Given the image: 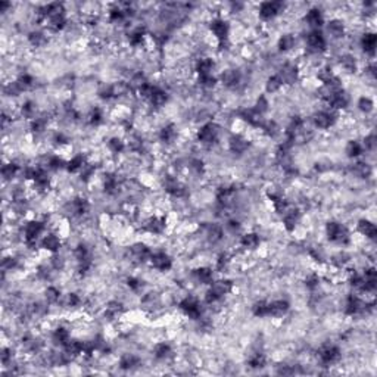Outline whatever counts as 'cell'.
<instances>
[{
    "instance_id": "7402d4cb",
    "label": "cell",
    "mask_w": 377,
    "mask_h": 377,
    "mask_svg": "<svg viewBox=\"0 0 377 377\" xmlns=\"http://www.w3.org/2000/svg\"><path fill=\"white\" fill-rule=\"evenodd\" d=\"M202 230H203V234H205L206 240L211 242V243H218V242H221L223 237H224L223 227L218 226V224H214V223H212V224H205V226L202 227Z\"/></svg>"
},
{
    "instance_id": "7bdbcfd3",
    "label": "cell",
    "mask_w": 377,
    "mask_h": 377,
    "mask_svg": "<svg viewBox=\"0 0 377 377\" xmlns=\"http://www.w3.org/2000/svg\"><path fill=\"white\" fill-rule=\"evenodd\" d=\"M19 171H21V167L15 161H10L1 167V177H3V180L7 181V180H12L13 177H16Z\"/></svg>"
},
{
    "instance_id": "680465c9",
    "label": "cell",
    "mask_w": 377,
    "mask_h": 377,
    "mask_svg": "<svg viewBox=\"0 0 377 377\" xmlns=\"http://www.w3.org/2000/svg\"><path fill=\"white\" fill-rule=\"evenodd\" d=\"M376 134L375 133H370L369 136L364 137V142H363V147L364 150H375L376 149Z\"/></svg>"
},
{
    "instance_id": "f1b7e54d",
    "label": "cell",
    "mask_w": 377,
    "mask_h": 377,
    "mask_svg": "<svg viewBox=\"0 0 377 377\" xmlns=\"http://www.w3.org/2000/svg\"><path fill=\"white\" fill-rule=\"evenodd\" d=\"M86 162H87L86 156H84L83 153H77V155H74L71 159L66 161V171H68L69 174H78V173L83 170V167H84Z\"/></svg>"
},
{
    "instance_id": "30bf717a",
    "label": "cell",
    "mask_w": 377,
    "mask_h": 377,
    "mask_svg": "<svg viewBox=\"0 0 377 377\" xmlns=\"http://www.w3.org/2000/svg\"><path fill=\"white\" fill-rule=\"evenodd\" d=\"M304 22L310 27V29H323L326 19L324 13L320 7H311L304 15Z\"/></svg>"
},
{
    "instance_id": "484cf974",
    "label": "cell",
    "mask_w": 377,
    "mask_h": 377,
    "mask_svg": "<svg viewBox=\"0 0 377 377\" xmlns=\"http://www.w3.org/2000/svg\"><path fill=\"white\" fill-rule=\"evenodd\" d=\"M261 245V237L258 233L255 232H249V233H245L242 237H240V246L248 249V251H255L258 249Z\"/></svg>"
},
{
    "instance_id": "83f0119b",
    "label": "cell",
    "mask_w": 377,
    "mask_h": 377,
    "mask_svg": "<svg viewBox=\"0 0 377 377\" xmlns=\"http://www.w3.org/2000/svg\"><path fill=\"white\" fill-rule=\"evenodd\" d=\"M62 349L65 351L66 355H69L72 360H75L77 357L83 355V341H78V339H69L63 347Z\"/></svg>"
},
{
    "instance_id": "ffe728a7",
    "label": "cell",
    "mask_w": 377,
    "mask_h": 377,
    "mask_svg": "<svg viewBox=\"0 0 377 377\" xmlns=\"http://www.w3.org/2000/svg\"><path fill=\"white\" fill-rule=\"evenodd\" d=\"M248 147H249V140L243 137L242 134H233L229 140V149L232 153L242 155L248 150Z\"/></svg>"
},
{
    "instance_id": "db71d44e",
    "label": "cell",
    "mask_w": 377,
    "mask_h": 377,
    "mask_svg": "<svg viewBox=\"0 0 377 377\" xmlns=\"http://www.w3.org/2000/svg\"><path fill=\"white\" fill-rule=\"evenodd\" d=\"M358 109L364 114H370L375 109V102L369 96H363L358 100Z\"/></svg>"
},
{
    "instance_id": "681fc988",
    "label": "cell",
    "mask_w": 377,
    "mask_h": 377,
    "mask_svg": "<svg viewBox=\"0 0 377 377\" xmlns=\"http://www.w3.org/2000/svg\"><path fill=\"white\" fill-rule=\"evenodd\" d=\"M218 83V77L215 75H199L198 77V84L205 88V90H209V88H214Z\"/></svg>"
},
{
    "instance_id": "b9f144b4",
    "label": "cell",
    "mask_w": 377,
    "mask_h": 377,
    "mask_svg": "<svg viewBox=\"0 0 377 377\" xmlns=\"http://www.w3.org/2000/svg\"><path fill=\"white\" fill-rule=\"evenodd\" d=\"M277 46L282 52H290L296 46V37L293 34H283L280 35Z\"/></svg>"
},
{
    "instance_id": "836d02e7",
    "label": "cell",
    "mask_w": 377,
    "mask_h": 377,
    "mask_svg": "<svg viewBox=\"0 0 377 377\" xmlns=\"http://www.w3.org/2000/svg\"><path fill=\"white\" fill-rule=\"evenodd\" d=\"M19 114H21V116H22L24 119L31 121V119H34V118L38 116V114H37V105H35L32 100H25V102L19 106Z\"/></svg>"
},
{
    "instance_id": "bcb514c9",
    "label": "cell",
    "mask_w": 377,
    "mask_h": 377,
    "mask_svg": "<svg viewBox=\"0 0 377 377\" xmlns=\"http://www.w3.org/2000/svg\"><path fill=\"white\" fill-rule=\"evenodd\" d=\"M283 86H285V84H283L282 78L279 77V74H273V75L268 77L267 81H265V91H267V93H277Z\"/></svg>"
},
{
    "instance_id": "4dcf8cb0",
    "label": "cell",
    "mask_w": 377,
    "mask_h": 377,
    "mask_svg": "<svg viewBox=\"0 0 377 377\" xmlns=\"http://www.w3.org/2000/svg\"><path fill=\"white\" fill-rule=\"evenodd\" d=\"M28 43L32 46V47H43L47 44L49 38H47V34L43 31V29H32L28 37H27Z\"/></svg>"
},
{
    "instance_id": "c3c4849f",
    "label": "cell",
    "mask_w": 377,
    "mask_h": 377,
    "mask_svg": "<svg viewBox=\"0 0 377 377\" xmlns=\"http://www.w3.org/2000/svg\"><path fill=\"white\" fill-rule=\"evenodd\" d=\"M252 314L257 319H265L268 317V301H258L255 302V305L252 307Z\"/></svg>"
},
{
    "instance_id": "44dd1931",
    "label": "cell",
    "mask_w": 377,
    "mask_h": 377,
    "mask_svg": "<svg viewBox=\"0 0 377 377\" xmlns=\"http://www.w3.org/2000/svg\"><path fill=\"white\" fill-rule=\"evenodd\" d=\"M192 277L196 280V283L202 285V286H209L215 279H214V271L209 267H198L196 270H193Z\"/></svg>"
},
{
    "instance_id": "74e56055",
    "label": "cell",
    "mask_w": 377,
    "mask_h": 377,
    "mask_svg": "<svg viewBox=\"0 0 377 377\" xmlns=\"http://www.w3.org/2000/svg\"><path fill=\"white\" fill-rule=\"evenodd\" d=\"M105 121V115H103V109L99 108V106H94L90 109V112L87 114V122L91 125V127H99L102 125Z\"/></svg>"
},
{
    "instance_id": "f907efd6",
    "label": "cell",
    "mask_w": 377,
    "mask_h": 377,
    "mask_svg": "<svg viewBox=\"0 0 377 377\" xmlns=\"http://www.w3.org/2000/svg\"><path fill=\"white\" fill-rule=\"evenodd\" d=\"M97 96L102 99V100H111V99H115L114 97V86L112 84H100L99 88H97Z\"/></svg>"
},
{
    "instance_id": "7dc6e473",
    "label": "cell",
    "mask_w": 377,
    "mask_h": 377,
    "mask_svg": "<svg viewBox=\"0 0 377 377\" xmlns=\"http://www.w3.org/2000/svg\"><path fill=\"white\" fill-rule=\"evenodd\" d=\"M44 298L47 304H58L62 299V292L59 290V288L56 286H47V289L44 290Z\"/></svg>"
},
{
    "instance_id": "4316f807",
    "label": "cell",
    "mask_w": 377,
    "mask_h": 377,
    "mask_svg": "<svg viewBox=\"0 0 377 377\" xmlns=\"http://www.w3.org/2000/svg\"><path fill=\"white\" fill-rule=\"evenodd\" d=\"M357 232L367 237V239H372L375 240L377 236V227L376 224L373 221H369V220H360L358 224H357Z\"/></svg>"
},
{
    "instance_id": "f5cc1de1",
    "label": "cell",
    "mask_w": 377,
    "mask_h": 377,
    "mask_svg": "<svg viewBox=\"0 0 377 377\" xmlns=\"http://www.w3.org/2000/svg\"><path fill=\"white\" fill-rule=\"evenodd\" d=\"M257 112H260L261 115H264L268 109H270V102H268V99L264 96V94H261L258 99H257V102H255V105L252 106Z\"/></svg>"
},
{
    "instance_id": "11a10c76",
    "label": "cell",
    "mask_w": 377,
    "mask_h": 377,
    "mask_svg": "<svg viewBox=\"0 0 377 377\" xmlns=\"http://www.w3.org/2000/svg\"><path fill=\"white\" fill-rule=\"evenodd\" d=\"M81 302H83L81 298H80L77 293H74V292L65 295V299H63V304H65V307H68V308H77V307L81 305Z\"/></svg>"
},
{
    "instance_id": "d4e9b609",
    "label": "cell",
    "mask_w": 377,
    "mask_h": 377,
    "mask_svg": "<svg viewBox=\"0 0 377 377\" xmlns=\"http://www.w3.org/2000/svg\"><path fill=\"white\" fill-rule=\"evenodd\" d=\"M360 44H361V49L367 53V55H375L376 52V46H377V37L376 34L373 31H366L363 35H361V40H360Z\"/></svg>"
},
{
    "instance_id": "e0dca14e",
    "label": "cell",
    "mask_w": 377,
    "mask_h": 377,
    "mask_svg": "<svg viewBox=\"0 0 377 377\" xmlns=\"http://www.w3.org/2000/svg\"><path fill=\"white\" fill-rule=\"evenodd\" d=\"M40 248L47 251L49 254H58L62 248V240L55 233H47L40 239Z\"/></svg>"
},
{
    "instance_id": "52a82bcc",
    "label": "cell",
    "mask_w": 377,
    "mask_h": 377,
    "mask_svg": "<svg viewBox=\"0 0 377 377\" xmlns=\"http://www.w3.org/2000/svg\"><path fill=\"white\" fill-rule=\"evenodd\" d=\"M338 121V116H336V112L332 111V109H321L319 112L314 114L313 116V124L316 128H320V130H329L332 128Z\"/></svg>"
},
{
    "instance_id": "1f68e13d",
    "label": "cell",
    "mask_w": 377,
    "mask_h": 377,
    "mask_svg": "<svg viewBox=\"0 0 377 377\" xmlns=\"http://www.w3.org/2000/svg\"><path fill=\"white\" fill-rule=\"evenodd\" d=\"M69 339H71V332L63 326H59L52 332V342L58 347H63Z\"/></svg>"
},
{
    "instance_id": "603a6c76",
    "label": "cell",
    "mask_w": 377,
    "mask_h": 377,
    "mask_svg": "<svg viewBox=\"0 0 377 377\" xmlns=\"http://www.w3.org/2000/svg\"><path fill=\"white\" fill-rule=\"evenodd\" d=\"M324 28L332 38H342L345 35V24L341 19H330L324 24Z\"/></svg>"
},
{
    "instance_id": "ac0fdd59",
    "label": "cell",
    "mask_w": 377,
    "mask_h": 377,
    "mask_svg": "<svg viewBox=\"0 0 377 377\" xmlns=\"http://www.w3.org/2000/svg\"><path fill=\"white\" fill-rule=\"evenodd\" d=\"M290 310V304L286 299H276V301H268V317L273 319H280L286 316Z\"/></svg>"
},
{
    "instance_id": "f546056e",
    "label": "cell",
    "mask_w": 377,
    "mask_h": 377,
    "mask_svg": "<svg viewBox=\"0 0 377 377\" xmlns=\"http://www.w3.org/2000/svg\"><path fill=\"white\" fill-rule=\"evenodd\" d=\"M351 173L355 175V177H360V178H367L372 175L373 170H372V165L367 164L366 161H357L351 165Z\"/></svg>"
},
{
    "instance_id": "d6986e66",
    "label": "cell",
    "mask_w": 377,
    "mask_h": 377,
    "mask_svg": "<svg viewBox=\"0 0 377 377\" xmlns=\"http://www.w3.org/2000/svg\"><path fill=\"white\" fill-rule=\"evenodd\" d=\"M215 69V60L209 56H201L195 63V72L196 75H214Z\"/></svg>"
},
{
    "instance_id": "6da1fadb",
    "label": "cell",
    "mask_w": 377,
    "mask_h": 377,
    "mask_svg": "<svg viewBox=\"0 0 377 377\" xmlns=\"http://www.w3.org/2000/svg\"><path fill=\"white\" fill-rule=\"evenodd\" d=\"M326 236L332 243L336 245H348L351 242V234L348 232V229L338 221H329L324 227Z\"/></svg>"
},
{
    "instance_id": "ee69618b",
    "label": "cell",
    "mask_w": 377,
    "mask_h": 377,
    "mask_svg": "<svg viewBox=\"0 0 377 377\" xmlns=\"http://www.w3.org/2000/svg\"><path fill=\"white\" fill-rule=\"evenodd\" d=\"M265 364H267V357H265V354H262L260 351L251 354L248 358V366L251 369H262V367H265Z\"/></svg>"
},
{
    "instance_id": "277c9868",
    "label": "cell",
    "mask_w": 377,
    "mask_h": 377,
    "mask_svg": "<svg viewBox=\"0 0 377 377\" xmlns=\"http://www.w3.org/2000/svg\"><path fill=\"white\" fill-rule=\"evenodd\" d=\"M218 136H220V127H218V124H215L212 121L203 122L196 133L198 142L203 146H212L214 143H217Z\"/></svg>"
},
{
    "instance_id": "7a4b0ae2",
    "label": "cell",
    "mask_w": 377,
    "mask_h": 377,
    "mask_svg": "<svg viewBox=\"0 0 377 377\" xmlns=\"http://www.w3.org/2000/svg\"><path fill=\"white\" fill-rule=\"evenodd\" d=\"M180 311L190 320H201L203 317V308L198 298L195 296H186L178 302Z\"/></svg>"
},
{
    "instance_id": "d590c367",
    "label": "cell",
    "mask_w": 377,
    "mask_h": 377,
    "mask_svg": "<svg viewBox=\"0 0 377 377\" xmlns=\"http://www.w3.org/2000/svg\"><path fill=\"white\" fill-rule=\"evenodd\" d=\"M345 153L349 159H358L364 153L363 143H360L358 140H349L345 147Z\"/></svg>"
},
{
    "instance_id": "5b68a950",
    "label": "cell",
    "mask_w": 377,
    "mask_h": 377,
    "mask_svg": "<svg viewBox=\"0 0 377 377\" xmlns=\"http://www.w3.org/2000/svg\"><path fill=\"white\" fill-rule=\"evenodd\" d=\"M209 32L214 35V38L218 41V43H226L229 41V37H230V24L223 18V16H214L211 21H209Z\"/></svg>"
},
{
    "instance_id": "d6a6232c",
    "label": "cell",
    "mask_w": 377,
    "mask_h": 377,
    "mask_svg": "<svg viewBox=\"0 0 377 377\" xmlns=\"http://www.w3.org/2000/svg\"><path fill=\"white\" fill-rule=\"evenodd\" d=\"M147 102H149V105L153 106V108H162V106H165V103L168 102V93H167L164 88H161V87L156 86L153 94L150 96V99H149Z\"/></svg>"
},
{
    "instance_id": "4fadbf2b",
    "label": "cell",
    "mask_w": 377,
    "mask_h": 377,
    "mask_svg": "<svg viewBox=\"0 0 377 377\" xmlns=\"http://www.w3.org/2000/svg\"><path fill=\"white\" fill-rule=\"evenodd\" d=\"M324 102L327 103V106L332 111H341V109H345L349 105L351 99H349V94L345 90H339V91H335V93L329 94Z\"/></svg>"
},
{
    "instance_id": "7c38bea8",
    "label": "cell",
    "mask_w": 377,
    "mask_h": 377,
    "mask_svg": "<svg viewBox=\"0 0 377 377\" xmlns=\"http://www.w3.org/2000/svg\"><path fill=\"white\" fill-rule=\"evenodd\" d=\"M149 264L152 268L158 270V271H170L173 268V260L171 257L164 252V251H159V252H152L150 255V260H149Z\"/></svg>"
},
{
    "instance_id": "cb8c5ba5",
    "label": "cell",
    "mask_w": 377,
    "mask_h": 377,
    "mask_svg": "<svg viewBox=\"0 0 377 377\" xmlns=\"http://www.w3.org/2000/svg\"><path fill=\"white\" fill-rule=\"evenodd\" d=\"M158 137H159V140H161L162 143L171 145L173 142L177 140V137H178V130H177V127H175L174 124H167V125H164V127L159 130Z\"/></svg>"
},
{
    "instance_id": "3957f363",
    "label": "cell",
    "mask_w": 377,
    "mask_h": 377,
    "mask_svg": "<svg viewBox=\"0 0 377 377\" xmlns=\"http://www.w3.org/2000/svg\"><path fill=\"white\" fill-rule=\"evenodd\" d=\"M308 53H324L327 49V38L323 29H310L305 35Z\"/></svg>"
},
{
    "instance_id": "ab89813d",
    "label": "cell",
    "mask_w": 377,
    "mask_h": 377,
    "mask_svg": "<svg viewBox=\"0 0 377 377\" xmlns=\"http://www.w3.org/2000/svg\"><path fill=\"white\" fill-rule=\"evenodd\" d=\"M153 355L158 360H168L173 355V348L167 342H158L153 347Z\"/></svg>"
},
{
    "instance_id": "5bb4252c",
    "label": "cell",
    "mask_w": 377,
    "mask_h": 377,
    "mask_svg": "<svg viewBox=\"0 0 377 377\" xmlns=\"http://www.w3.org/2000/svg\"><path fill=\"white\" fill-rule=\"evenodd\" d=\"M167 229V220L165 217H159V215H153V217H149L145 224H143V230L149 234H155V236H159L165 232Z\"/></svg>"
},
{
    "instance_id": "6f0895ef",
    "label": "cell",
    "mask_w": 377,
    "mask_h": 377,
    "mask_svg": "<svg viewBox=\"0 0 377 377\" xmlns=\"http://www.w3.org/2000/svg\"><path fill=\"white\" fill-rule=\"evenodd\" d=\"M12 358H13V352H12V348H7L4 347L1 349V354H0V360H1V366L3 367H9L12 364Z\"/></svg>"
},
{
    "instance_id": "8d00e7d4",
    "label": "cell",
    "mask_w": 377,
    "mask_h": 377,
    "mask_svg": "<svg viewBox=\"0 0 377 377\" xmlns=\"http://www.w3.org/2000/svg\"><path fill=\"white\" fill-rule=\"evenodd\" d=\"M16 83H18L19 88L22 90V93L29 91V90H32L35 87V78L31 74H28V72L19 74L18 78H16Z\"/></svg>"
},
{
    "instance_id": "60d3db41",
    "label": "cell",
    "mask_w": 377,
    "mask_h": 377,
    "mask_svg": "<svg viewBox=\"0 0 377 377\" xmlns=\"http://www.w3.org/2000/svg\"><path fill=\"white\" fill-rule=\"evenodd\" d=\"M106 146H108V150H109L111 153H114V155H119V153H122V152L127 149L125 142H124L121 137H118V136L111 137V139L108 140Z\"/></svg>"
},
{
    "instance_id": "f35d334b",
    "label": "cell",
    "mask_w": 377,
    "mask_h": 377,
    "mask_svg": "<svg viewBox=\"0 0 377 377\" xmlns=\"http://www.w3.org/2000/svg\"><path fill=\"white\" fill-rule=\"evenodd\" d=\"M124 311V307L121 302L118 301H111L108 302V305L105 307V317L108 320H115L116 317H119Z\"/></svg>"
},
{
    "instance_id": "8992f818",
    "label": "cell",
    "mask_w": 377,
    "mask_h": 377,
    "mask_svg": "<svg viewBox=\"0 0 377 377\" xmlns=\"http://www.w3.org/2000/svg\"><path fill=\"white\" fill-rule=\"evenodd\" d=\"M317 358H319L321 366L327 367V366L336 364L342 358V352H341L339 347H336L333 344H324L319 348Z\"/></svg>"
},
{
    "instance_id": "2e32d148",
    "label": "cell",
    "mask_w": 377,
    "mask_h": 377,
    "mask_svg": "<svg viewBox=\"0 0 377 377\" xmlns=\"http://www.w3.org/2000/svg\"><path fill=\"white\" fill-rule=\"evenodd\" d=\"M218 81L226 86L227 88H236L240 83H242V74L234 69V68H230V69H226L221 72Z\"/></svg>"
},
{
    "instance_id": "e575fe53",
    "label": "cell",
    "mask_w": 377,
    "mask_h": 377,
    "mask_svg": "<svg viewBox=\"0 0 377 377\" xmlns=\"http://www.w3.org/2000/svg\"><path fill=\"white\" fill-rule=\"evenodd\" d=\"M139 366H142V360L134 354H124L119 358V369L122 370H133Z\"/></svg>"
},
{
    "instance_id": "8fae6325",
    "label": "cell",
    "mask_w": 377,
    "mask_h": 377,
    "mask_svg": "<svg viewBox=\"0 0 377 377\" xmlns=\"http://www.w3.org/2000/svg\"><path fill=\"white\" fill-rule=\"evenodd\" d=\"M279 77L282 78L283 84H295L299 80L301 75V69L296 63L293 62H285L283 66L280 68V71L277 72Z\"/></svg>"
},
{
    "instance_id": "816d5d0a",
    "label": "cell",
    "mask_w": 377,
    "mask_h": 377,
    "mask_svg": "<svg viewBox=\"0 0 377 377\" xmlns=\"http://www.w3.org/2000/svg\"><path fill=\"white\" fill-rule=\"evenodd\" d=\"M320 282H321V279H320V276H319L317 273H310V274L305 277V286H307V289H310L311 292H314V290L319 289Z\"/></svg>"
},
{
    "instance_id": "f6af8a7d",
    "label": "cell",
    "mask_w": 377,
    "mask_h": 377,
    "mask_svg": "<svg viewBox=\"0 0 377 377\" xmlns=\"http://www.w3.org/2000/svg\"><path fill=\"white\" fill-rule=\"evenodd\" d=\"M339 63L349 74H354L357 71V66H358L357 65V59H355L354 55H342L341 59H339Z\"/></svg>"
},
{
    "instance_id": "ba28073f",
    "label": "cell",
    "mask_w": 377,
    "mask_h": 377,
    "mask_svg": "<svg viewBox=\"0 0 377 377\" xmlns=\"http://www.w3.org/2000/svg\"><path fill=\"white\" fill-rule=\"evenodd\" d=\"M286 4L282 1H264L258 6V15L262 21H271L285 10Z\"/></svg>"
},
{
    "instance_id": "9a60e30c",
    "label": "cell",
    "mask_w": 377,
    "mask_h": 377,
    "mask_svg": "<svg viewBox=\"0 0 377 377\" xmlns=\"http://www.w3.org/2000/svg\"><path fill=\"white\" fill-rule=\"evenodd\" d=\"M128 255H130V260L133 262H137V264H145V262H149L150 260V255H152V251L143 245V243H136L130 248L128 251Z\"/></svg>"
},
{
    "instance_id": "9c48e42d",
    "label": "cell",
    "mask_w": 377,
    "mask_h": 377,
    "mask_svg": "<svg viewBox=\"0 0 377 377\" xmlns=\"http://www.w3.org/2000/svg\"><path fill=\"white\" fill-rule=\"evenodd\" d=\"M164 190L175 199H181L184 196H187V187L177 178L173 175H167L164 178Z\"/></svg>"
},
{
    "instance_id": "9f6ffc18",
    "label": "cell",
    "mask_w": 377,
    "mask_h": 377,
    "mask_svg": "<svg viewBox=\"0 0 377 377\" xmlns=\"http://www.w3.org/2000/svg\"><path fill=\"white\" fill-rule=\"evenodd\" d=\"M127 286L130 288V290L131 292H134V293H137V292H140L142 290V288H143V282L140 280V279H137V277H133V276H130V277H127Z\"/></svg>"
}]
</instances>
